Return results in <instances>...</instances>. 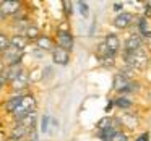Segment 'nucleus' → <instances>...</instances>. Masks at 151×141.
I'll list each match as a JSON object with an SVG mask.
<instances>
[{
	"instance_id": "1a4fd4ad",
	"label": "nucleus",
	"mask_w": 151,
	"mask_h": 141,
	"mask_svg": "<svg viewBox=\"0 0 151 141\" xmlns=\"http://www.w3.org/2000/svg\"><path fill=\"white\" fill-rule=\"evenodd\" d=\"M10 83H12V88H13L15 91H20V89H24L28 86V83H29V76L26 75V72H21L20 75Z\"/></svg>"
},
{
	"instance_id": "9b49d317",
	"label": "nucleus",
	"mask_w": 151,
	"mask_h": 141,
	"mask_svg": "<svg viewBox=\"0 0 151 141\" xmlns=\"http://www.w3.org/2000/svg\"><path fill=\"white\" fill-rule=\"evenodd\" d=\"M26 46H28V39L21 34H15V36L10 37V47H13V49L23 50Z\"/></svg>"
},
{
	"instance_id": "9d476101",
	"label": "nucleus",
	"mask_w": 151,
	"mask_h": 141,
	"mask_svg": "<svg viewBox=\"0 0 151 141\" xmlns=\"http://www.w3.org/2000/svg\"><path fill=\"white\" fill-rule=\"evenodd\" d=\"M20 10V2H2L0 4V13L7 16V15H13Z\"/></svg>"
},
{
	"instance_id": "c85d7f7f",
	"label": "nucleus",
	"mask_w": 151,
	"mask_h": 141,
	"mask_svg": "<svg viewBox=\"0 0 151 141\" xmlns=\"http://www.w3.org/2000/svg\"><path fill=\"white\" fill-rule=\"evenodd\" d=\"M5 83H7V81H5V79L2 78V76H0V89H2V88L5 86Z\"/></svg>"
},
{
	"instance_id": "393cba45",
	"label": "nucleus",
	"mask_w": 151,
	"mask_h": 141,
	"mask_svg": "<svg viewBox=\"0 0 151 141\" xmlns=\"http://www.w3.org/2000/svg\"><path fill=\"white\" fill-rule=\"evenodd\" d=\"M63 7L67 8V10H65L67 15H72V4H68V2H63Z\"/></svg>"
},
{
	"instance_id": "c756f323",
	"label": "nucleus",
	"mask_w": 151,
	"mask_h": 141,
	"mask_svg": "<svg viewBox=\"0 0 151 141\" xmlns=\"http://www.w3.org/2000/svg\"><path fill=\"white\" fill-rule=\"evenodd\" d=\"M20 141H24V140H20Z\"/></svg>"
},
{
	"instance_id": "f3484780",
	"label": "nucleus",
	"mask_w": 151,
	"mask_h": 141,
	"mask_svg": "<svg viewBox=\"0 0 151 141\" xmlns=\"http://www.w3.org/2000/svg\"><path fill=\"white\" fill-rule=\"evenodd\" d=\"M114 104L117 105V107H120V109H128L132 105V101L127 99V97H117L114 101Z\"/></svg>"
},
{
	"instance_id": "a211bd4d",
	"label": "nucleus",
	"mask_w": 151,
	"mask_h": 141,
	"mask_svg": "<svg viewBox=\"0 0 151 141\" xmlns=\"http://www.w3.org/2000/svg\"><path fill=\"white\" fill-rule=\"evenodd\" d=\"M8 47H10V39H8V36L0 33V52H5Z\"/></svg>"
},
{
	"instance_id": "4be33fe9",
	"label": "nucleus",
	"mask_w": 151,
	"mask_h": 141,
	"mask_svg": "<svg viewBox=\"0 0 151 141\" xmlns=\"http://www.w3.org/2000/svg\"><path fill=\"white\" fill-rule=\"evenodd\" d=\"M49 120H50L49 115H44L42 120H41V131H42V133H47V131H49Z\"/></svg>"
},
{
	"instance_id": "f257e3e1",
	"label": "nucleus",
	"mask_w": 151,
	"mask_h": 141,
	"mask_svg": "<svg viewBox=\"0 0 151 141\" xmlns=\"http://www.w3.org/2000/svg\"><path fill=\"white\" fill-rule=\"evenodd\" d=\"M34 109H36V99H34L33 96H23L21 101H20V105H18L12 114H13V117L20 122L24 115H28L29 112H33Z\"/></svg>"
},
{
	"instance_id": "7ed1b4c3",
	"label": "nucleus",
	"mask_w": 151,
	"mask_h": 141,
	"mask_svg": "<svg viewBox=\"0 0 151 141\" xmlns=\"http://www.w3.org/2000/svg\"><path fill=\"white\" fill-rule=\"evenodd\" d=\"M57 44H59L60 49L67 50V52L72 50V47H73L72 33H70V31H59V33H57Z\"/></svg>"
},
{
	"instance_id": "6ab92c4d",
	"label": "nucleus",
	"mask_w": 151,
	"mask_h": 141,
	"mask_svg": "<svg viewBox=\"0 0 151 141\" xmlns=\"http://www.w3.org/2000/svg\"><path fill=\"white\" fill-rule=\"evenodd\" d=\"M76 7H78V11L81 16H88L89 15V7L86 2H76Z\"/></svg>"
},
{
	"instance_id": "423d86ee",
	"label": "nucleus",
	"mask_w": 151,
	"mask_h": 141,
	"mask_svg": "<svg viewBox=\"0 0 151 141\" xmlns=\"http://www.w3.org/2000/svg\"><path fill=\"white\" fill-rule=\"evenodd\" d=\"M52 59L55 63H59V65H67L70 60V54L67 52V50L60 49V47H54L52 49Z\"/></svg>"
},
{
	"instance_id": "6e6552de",
	"label": "nucleus",
	"mask_w": 151,
	"mask_h": 141,
	"mask_svg": "<svg viewBox=\"0 0 151 141\" xmlns=\"http://www.w3.org/2000/svg\"><path fill=\"white\" fill-rule=\"evenodd\" d=\"M104 44L106 47H107V50L112 54V55H115L119 50V46H120V41H119V37L115 36V34H107L104 39Z\"/></svg>"
},
{
	"instance_id": "20e7f679",
	"label": "nucleus",
	"mask_w": 151,
	"mask_h": 141,
	"mask_svg": "<svg viewBox=\"0 0 151 141\" xmlns=\"http://www.w3.org/2000/svg\"><path fill=\"white\" fill-rule=\"evenodd\" d=\"M141 44H143V37L140 34H132V36H128V39L125 41V54H133L137 50H140Z\"/></svg>"
},
{
	"instance_id": "2eb2a0df",
	"label": "nucleus",
	"mask_w": 151,
	"mask_h": 141,
	"mask_svg": "<svg viewBox=\"0 0 151 141\" xmlns=\"http://www.w3.org/2000/svg\"><path fill=\"white\" fill-rule=\"evenodd\" d=\"M23 36L26 37V39H37L41 34H39V29H37L36 26L29 24V26H26V29H24V34H23Z\"/></svg>"
},
{
	"instance_id": "39448f33",
	"label": "nucleus",
	"mask_w": 151,
	"mask_h": 141,
	"mask_svg": "<svg viewBox=\"0 0 151 141\" xmlns=\"http://www.w3.org/2000/svg\"><path fill=\"white\" fill-rule=\"evenodd\" d=\"M21 54H23V50H18V49H13V47H8V49L4 52L5 62H7L8 65H20V63H21Z\"/></svg>"
},
{
	"instance_id": "aec40b11",
	"label": "nucleus",
	"mask_w": 151,
	"mask_h": 141,
	"mask_svg": "<svg viewBox=\"0 0 151 141\" xmlns=\"http://www.w3.org/2000/svg\"><path fill=\"white\" fill-rule=\"evenodd\" d=\"M24 133H26V130H24V128L21 127L20 123H18L17 127H15L13 133H12V138H18V141H20V140H21V136H23Z\"/></svg>"
},
{
	"instance_id": "412c9836",
	"label": "nucleus",
	"mask_w": 151,
	"mask_h": 141,
	"mask_svg": "<svg viewBox=\"0 0 151 141\" xmlns=\"http://www.w3.org/2000/svg\"><path fill=\"white\" fill-rule=\"evenodd\" d=\"M112 123H114V120H112V118H109V117L102 118V120L98 123V128H99V131H101V130H104V128H107V127H111Z\"/></svg>"
},
{
	"instance_id": "0eeeda50",
	"label": "nucleus",
	"mask_w": 151,
	"mask_h": 141,
	"mask_svg": "<svg viewBox=\"0 0 151 141\" xmlns=\"http://www.w3.org/2000/svg\"><path fill=\"white\" fill-rule=\"evenodd\" d=\"M132 20H133V16H132V13H120L115 16L114 20V26L119 28V29H125V28L130 26Z\"/></svg>"
},
{
	"instance_id": "dca6fc26",
	"label": "nucleus",
	"mask_w": 151,
	"mask_h": 141,
	"mask_svg": "<svg viewBox=\"0 0 151 141\" xmlns=\"http://www.w3.org/2000/svg\"><path fill=\"white\" fill-rule=\"evenodd\" d=\"M21 97H23V96H20V94H18V96H15V97H12L10 101L7 102V105H5V109H7L8 112H13L15 109H17L18 105H20V101H21Z\"/></svg>"
},
{
	"instance_id": "f8f14e48",
	"label": "nucleus",
	"mask_w": 151,
	"mask_h": 141,
	"mask_svg": "<svg viewBox=\"0 0 151 141\" xmlns=\"http://www.w3.org/2000/svg\"><path fill=\"white\" fill-rule=\"evenodd\" d=\"M130 83V78H128L127 75H124V73H119V75H115V78H114V89L115 91H119L120 92L122 89L125 88V86Z\"/></svg>"
},
{
	"instance_id": "cd10ccee",
	"label": "nucleus",
	"mask_w": 151,
	"mask_h": 141,
	"mask_svg": "<svg viewBox=\"0 0 151 141\" xmlns=\"http://www.w3.org/2000/svg\"><path fill=\"white\" fill-rule=\"evenodd\" d=\"M145 37H146V41H148V46H150V49H151V33H148Z\"/></svg>"
},
{
	"instance_id": "4468645a",
	"label": "nucleus",
	"mask_w": 151,
	"mask_h": 141,
	"mask_svg": "<svg viewBox=\"0 0 151 141\" xmlns=\"http://www.w3.org/2000/svg\"><path fill=\"white\" fill-rule=\"evenodd\" d=\"M36 44L41 50H52L54 49V42L50 41V37H47V36H39L36 39Z\"/></svg>"
},
{
	"instance_id": "ddd939ff",
	"label": "nucleus",
	"mask_w": 151,
	"mask_h": 141,
	"mask_svg": "<svg viewBox=\"0 0 151 141\" xmlns=\"http://www.w3.org/2000/svg\"><path fill=\"white\" fill-rule=\"evenodd\" d=\"M34 120H36V110H33V112H29L28 115H24L23 118H21L18 123L21 125V127L24 128V130H29V128H33L34 127Z\"/></svg>"
},
{
	"instance_id": "5701e85b",
	"label": "nucleus",
	"mask_w": 151,
	"mask_h": 141,
	"mask_svg": "<svg viewBox=\"0 0 151 141\" xmlns=\"http://www.w3.org/2000/svg\"><path fill=\"white\" fill-rule=\"evenodd\" d=\"M138 28H140V31H141V37L148 34V23H146V20H145V18H141V20H140Z\"/></svg>"
},
{
	"instance_id": "a878e982",
	"label": "nucleus",
	"mask_w": 151,
	"mask_h": 141,
	"mask_svg": "<svg viewBox=\"0 0 151 141\" xmlns=\"http://www.w3.org/2000/svg\"><path fill=\"white\" fill-rule=\"evenodd\" d=\"M148 138H150V135H148V133H141L140 136L137 138V141H148Z\"/></svg>"
},
{
	"instance_id": "b1692460",
	"label": "nucleus",
	"mask_w": 151,
	"mask_h": 141,
	"mask_svg": "<svg viewBox=\"0 0 151 141\" xmlns=\"http://www.w3.org/2000/svg\"><path fill=\"white\" fill-rule=\"evenodd\" d=\"M109 141H128V138H127V135H124V133H120V131H117V133H115Z\"/></svg>"
},
{
	"instance_id": "bb28decb",
	"label": "nucleus",
	"mask_w": 151,
	"mask_h": 141,
	"mask_svg": "<svg viewBox=\"0 0 151 141\" xmlns=\"http://www.w3.org/2000/svg\"><path fill=\"white\" fill-rule=\"evenodd\" d=\"M124 7V4H120V2H117V4H114V10L115 11H120V8Z\"/></svg>"
},
{
	"instance_id": "f03ea898",
	"label": "nucleus",
	"mask_w": 151,
	"mask_h": 141,
	"mask_svg": "<svg viewBox=\"0 0 151 141\" xmlns=\"http://www.w3.org/2000/svg\"><path fill=\"white\" fill-rule=\"evenodd\" d=\"M124 60L130 68H135V70H140L146 65L148 62V55L143 52V50H137L133 54H124Z\"/></svg>"
}]
</instances>
